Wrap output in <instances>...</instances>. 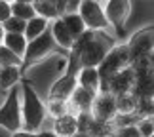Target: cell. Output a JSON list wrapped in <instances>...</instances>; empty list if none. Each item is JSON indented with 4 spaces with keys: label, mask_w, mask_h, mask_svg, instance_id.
<instances>
[{
    "label": "cell",
    "mask_w": 154,
    "mask_h": 137,
    "mask_svg": "<svg viewBox=\"0 0 154 137\" xmlns=\"http://www.w3.org/2000/svg\"><path fill=\"white\" fill-rule=\"evenodd\" d=\"M36 137H57V135L53 133V129H40V132H36Z\"/></svg>",
    "instance_id": "32"
},
{
    "label": "cell",
    "mask_w": 154,
    "mask_h": 137,
    "mask_svg": "<svg viewBox=\"0 0 154 137\" xmlns=\"http://www.w3.org/2000/svg\"><path fill=\"white\" fill-rule=\"evenodd\" d=\"M10 2H11V0H10Z\"/></svg>",
    "instance_id": "42"
},
{
    "label": "cell",
    "mask_w": 154,
    "mask_h": 137,
    "mask_svg": "<svg viewBox=\"0 0 154 137\" xmlns=\"http://www.w3.org/2000/svg\"><path fill=\"white\" fill-rule=\"evenodd\" d=\"M11 15L19 17L23 21H29L36 15V11H34V6L29 2H11Z\"/></svg>",
    "instance_id": "23"
},
{
    "label": "cell",
    "mask_w": 154,
    "mask_h": 137,
    "mask_svg": "<svg viewBox=\"0 0 154 137\" xmlns=\"http://www.w3.org/2000/svg\"><path fill=\"white\" fill-rule=\"evenodd\" d=\"M128 53H129V63H141V61H150V55L154 51V25H146L133 33L128 40Z\"/></svg>",
    "instance_id": "4"
},
{
    "label": "cell",
    "mask_w": 154,
    "mask_h": 137,
    "mask_svg": "<svg viewBox=\"0 0 154 137\" xmlns=\"http://www.w3.org/2000/svg\"><path fill=\"white\" fill-rule=\"evenodd\" d=\"M150 137H154V133H152V135H150Z\"/></svg>",
    "instance_id": "41"
},
{
    "label": "cell",
    "mask_w": 154,
    "mask_h": 137,
    "mask_svg": "<svg viewBox=\"0 0 154 137\" xmlns=\"http://www.w3.org/2000/svg\"><path fill=\"white\" fill-rule=\"evenodd\" d=\"M135 80H137V70H135L133 65H128L126 69H122L118 74H114L109 80V86H106V92L112 95H120V93H128L133 92Z\"/></svg>",
    "instance_id": "10"
},
{
    "label": "cell",
    "mask_w": 154,
    "mask_h": 137,
    "mask_svg": "<svg viewBox=\"0 0 154 137\" xmlns=\"http://www.w3.org/2000/svg\"><path fill=\"white\" fill-rule=\"evenodd\" d=\"M95 95L97 93L86 90V88L76 86L74 92L70 93V97H69V112H70V114H74V116L82 114V112H90Z\"/></svg>",
    "instance_id": "11"
},
{
    "label": "cell",
    "mask_w": 154,
    "mask_h": 137,
    "mask_svg": "<svg viewBox=\"0 0 154 137\" xmlns=\"http://www.w3.org/2000/svg\"><path fill=\"white\" fill-rule=\"evenodd\" d=\"M103 8L106 19L110 23V29L116 31L118 36H122L124 27H126L129 14H131V0H106Z\"/></svg>",
    "instance_id": "8"
},
{
    "label": "cell",
    "mask_w": 154,
    "mask_h": 137,
    "mask_svg": "<svg viewBox=\"0 0 154 137\" xmlns=\"http://www.w3.org/2000/svg\"><path fill=\"white\" fill-rule=\"evenodd\" d=\"M76 80H78V86L86 88L93 93L101 92V80H99V73L95 67H82L76 73Z\"/></svg>",
    "instance_id": "15"
},
{
    "label": "cell",
    "mask_w": 154,
    "mask_h": 137,
    "mask_svg": "<svg viewBox=\"0 0 154 137\" xmlns=\"http://www.w3.org/2000/svg\"><path fill=\"white\" fill-rule=\"evenodd\" d=\"M46 112L51 118H59L69 112V101L67 99H55V97H48L46 99Z\"/></svg>",
    "instance_id": "22"
},
{
    "label": "cell",
    "mask_w": 154,
    "mask_h": 137,
    "mask_svg": "<svg viewBox=\"0 0 154 137\" xmlns=\"http://www.w3.org/2000/svg\"><path fill=\"white\" fill-rule=\"evenodd\" d=\"M50 33L53 40H55L57 48H65V50H70L74 44V36L69 33V29L65 27V23L61 21V17H57V19H53L50 23Z\"/></svg>",
    "instance_id": "14"
},
{
    "label": "cell",
    "mask_w": 154,
    "mask_h": 137,
    "mask_svg": "<svg viewBox=\"0 0 154 137\" xmlns=\"http://www.w3.org/2000/svg\"><path fill=\"white\" fill-rule=\"evenodd\" d=\"M59 17H61V21L65 23V27L69 29V33L74 36V40L86 31V25H84V21H82V17L78 15V11H76V14H63Z\"/></svg>",
    "instance_id": "20"
},
{
    "label": "cell",
    "mask_w": 154,
    "mask_h": 137,
    "mask_svg": "<svg viewBox=\"0 0 154 137\" xmlns=\"http://www.w3.org/2000/svg\"><path fill=\"white\" fill-rule=\"evenodd\" d=\"M2 36H4V31H2V27H0V44H2Z\"/></svg>",
    "instance_id": "37"
},
{
    "label": "cell",
    "mask_w": 154,
    "mask_h": 137,
    "mask_svg": "<svg viewBox=\"0 0 154 137\" xmlns=\"http://www.w3.org/2000/svg\"><path fill=\"white\" fill-rule=\"evenodd\" d=\"M11 15V2L10 0H0V25Z\"/></svg>",
    "instance_id": "29"
},
{
    "label": "cell",
    "mask_w": 154,
    "mask_h": 137,
    "mask_svg": "<svg viewBox=\"0 0 154 137\" xmlns=\"http://www.w3.org/2000/svg\"><path fill=\"white\" fill-rule=\"evenodd\" d=\"M53 133L57 137H74L78 133V116L67 112L59 118H53Z\"/></svg>",
    "instance_id": "13"
},
{
    "label": "cell",
    "mask_w": 154,
    "mask_h": 137,
    "mask_svg": "<svg viewBox=\"0 0 154 137\" xmlns=\"http://www.w3.org/2000/svg\"><path fill=\"white\" fill-rule=\"evenodd\" d=\"M114 101H116V112H118V116H133L135 111H137L139 97L133 92H128V93L114 95Z\"/></svg>",
    "instance_id": "16"
},
{
    "label": "cell",
    "mask_w": 154,
    "mask_h": 137,
    "mask_svg": "<svg viewBox=\"0 0 154 137\" xmlns=\"http://www.w3.org/2000/svg\"><path fill=\"white\" fill-rule=\"evenodd\" d=\"M21 116H23V129L36 133L42 129V124L48 116L46 112V105L40 99L38 92L34 90V86L31 84V80L21 78Z\"/></svg>",
    "instance_id": "1"
},
{
    "label": "cell",
    "mask_w": 154,
    "mask_h": 137,
    "mask_svg": "<svg viewBox=\"0 0 154 137\" xmlns=\"http://www.w3.org/2000/svg\"><path fill=\"white\" fill-rule=\"evenodd\" d=\"M11 2H29V4H32L34 0H11Z\"/></svg>",
    "instance_id": "35"
},
{
    "label": "cell",
    "mask_w": 154,
    "mask_h": 137,
    "mask_svg": "<svg viewBox=\"0 0 154 137\" xmlns=\"http://www.w3.org/2000/svg\"><path fill=\"white\" fill-rule=\"evenodd\" d=\"M23 74L19 67H0V92H8L21 82Z\"/></svg>",
    "instance_id": "17"
},
{
    "label": "cell",
    "mask_w": 154,
    "mask_h": 137,
    "mask_svg": "<svg viewBox=\"0 0 154 137\" xmlns=\"http://www.w3.org/2000/svg\"><path fill=\"white\" fill-rule=\"evenodd\" d=\"M114 137H141L139 129L135 124H126V126H118L114 128Z\"/></svg>",
    "instance_id": "27"
},
{
    "label": "cell",
    "mask_w": 154,
    "mask_h": 137,
    "mask_svg": "<svg viewBox=\"0 0 154 137\" xmlns=\"http://www.w3.org/2000/svg\"><path fill=\"white\" fill-rule=\"evenodd\" d=\"M135 116L137 118H152L154 116V97H139Z\"/></svg>",
    "instance_id": "25"
},
{
    "label": "cell",
    "mask_w": 154,
    "mask_h": 137,
    "mask_svg": "<svg viewBox=\"0 0 154 137\" xmlns=\"http://www.w3.org/2000/svg\"><path fill=\"white\" fill-rule=\"evenodd\" d=\"M27 38L25 34H17V33H4L2 36V46H6L8 50H11L15 55H19L23 59L25 55V50H27Z\"/></svg>",
    "instance_id": "18"
},
{
    "label": "cell",
    "mask_w": 154,
    "mask_h": 137,
    "mask_svg": "<svg viewBox=\"0 0 154 137\" xmlns=\"http://www.w3.org/2000/svg\"><path fill=\"white\" fill-rule=\"evenodd\" d=\"M90 114L95 122L103 124V126H110L112 120L118 116L116 112V101L114 95L109 92H99L93 99V105L90 109Z\"/></svg>",
    "instance_id": "9"
},
{
    "label": "cell",
    "mask_w": 154,
    "mask_h": 137,
    "mask_svg": "<svg viewBox=\"0 0 154 137\" xmlns=\"http://www.w3.org/2000/svg\"><path fill=\"white\" fill-rule=\"evenodd\" d=\"M51 2L53 4H55L57 6V10H59V14H65V4H67V0H51Z\"/></svg>",
    "instance_id": "33"
},
{
    "label": "cell",
    "mask_w": 154,
    "mask_h": 137,
    "mask_svg": "<svg viewBox=\"0 0 154 137\" xmlns=\"http://www.w3.org/2000/svg\"><path fill=\"white\" fill-rule=\"evenodd\" d=\"M57 48L55 40H53L51 33H50V27L46 29V31L36 36L34 40L27 44V50H25V55H23V63H21V74L29 73L34 65H38L46 55H50V53Z\"/></svg>",
    "instance_id": "5"
},
{
    "label": "cell",
    "mask_w": 154,
    "mask_h": 137,
    "mask_svg": "<svg viewBox=\"0 0 154 137\" xmlns=\"http://www.w3.org/2000/svg\"><path fill=\"white\" fill-rule=\"evenodd\" d=\"M128 65H131V63H129V53H128L126 44H114L97 67L99 80H101V92H106L109 80L114 74L120 73L122 69H126Z\"/></svg>",
    "instance_id": "3"
},
{
    "label": "cell",
    "mask_w": 154,
    "mask_h": 137,
    "mask_svg": "<svg viewBox=\"0 0 154 137\" xmlns=\"http://www.w3.org/2000/svg\"><path fill=\"white\" fill-rule=\"evenodd\" d=\"M116 44V40L110 36L106 31H95L93 38L88 42L80 51V69L82 67H99V63L105 59L109 50Z\"/></svg>",
    "instance_id": "2"
},
{
    "label": "cell",
    "mask_w": 154,
    "mask_h": 137,
    "mask_svg": "<svg viewBox=\"0 0 154 137\" xmlns=\"http://www.w3.org/2000/svg\"><path fill=\"white\" fill-rule=\"evenodd\" d=\"M25 25H27V21L19 19V17L10 15L0 27H2V31H4V33H17V34H23V33H25Z\"/></svg>",
    "instance_id": "26"
},
{
    "label": "cell",
    "mask_w": 154,
    "mask_h": 137,
    "mask_svg": "<svg viewBox=\"0 0 154 137\" xmlns=\"http://www.w3.org/2000/svg\"><path fill=\"white\" fill-rule=\"evenodd\" d=\"M32 6H34L36 15L44 17V19H48V21H53V19H57V17L61 15L59 10H57V6L53 4L51 0H34Z\"/></svg>",
    "instance_id": "21"
},
{
    "label": "cell",
    "mask_w": 154,
    "mask_h": 137,
    "mask_svg": "<svg viewBox=\"0 0 154 137\" xmlns=\"http://www.w3.org/2000/svg\"><path fill=\"white\" fill-rule=\"evenodd\" d=\"M78 15L82 17L86 29H90V31H106V33L110 31V23L105 15L103 4L95 2V0H82Z\"/></svg>",
    "instance_id": "7"
},
{
    "label": "cell",
    "mask_w": 154,
    "mask_h": 137,
    "mask_svg": "<svg viewBox=\"0 0 154 137\" xmlns=\"http://www.w3.org/2000/svg\"><path fill=\"white\" fill-rule=\"evenodd\" d=\"M78 86V80H76V73H65L63 76H59V78L51 84L50 88V93L48 97H55V99H67L70 97V93L74 92V88Z\"/></svg>",
    "instance_id": "12"
},
{
    "label": "cell",
    "mask_w": 154,
    "mask_h": 137,
    "mask_svg": "<svg viewBox=\"0 0 154 137\" xmlns=\"http://www.w3.org/2000/svg\"><path fill=\"white\" fill-rule=\"evenodd\" d=\"M11 137H36V133L32 132H27V129H19V132H14Z\"/></svg>",
    "instance_id": "31"
},
{
    "label": "cell",
    "mask_w": 154,
    "mask_h": 137,
    "mask_svg": "<svg viewBox=\"0 0 154 137\" xmlns=\"http://www.w3.org/2000/svg\"><path fill=\"white\" fill-rule=\"evenodd\" d=\"M99 137H114V133H112V132H106V133H101Z\"/></svg>",
    "instance_id": "34"
},
{
    "label": "cell",
    "mask_w": 154,
    "mask_h": 137,
    "mask_svg": "<svg viewBox=\"0 0 154 137\" xmlns=\"http://www.w3.org/2000/svg\"><path fill=\"white\" fill-rule=\"evenodd\" d=\"M80 2L82 0H67V4H65V14H76L80 8Z\"/></svg>",
    "instance_id": "30"
},
{
    "label": "cell",
    "mask_w": 154,
    "mask_h": 137,
    "mask_svg": "<svg viewBox=\"0 0 154 137\" xmlns=\"http://www.w3.org/2000/svg\"><path fill=\"white\" fill-rule=\"evenodd\" d=\"M135 126H137V129H139L141 137H150V135L154 133V124H152V118H139Z\"/></svg>",
    "instance_id": "28"
},
{
    "label": "cell",
    "mask_w": 154,
    "mask_h": 137,
    "mask_svg": "<svg viewBox=\"0 0 154 137\" xmlns=\"http://www.w3.org/2000/svg\"><path fill=\"white\" fill-rule=\"evenodd\" d=\"M0 128L8 129L10 133L23 129V116H21V92L14 86L8 90L2 107H0Z\"/></svg>",
    "instance_id": "6"
},
{
    "label": "cell",
    "mask_w": 154,
    "mask_h": 137,
    "mask_svg": "<svg viewBox=\"0 0 154 137\" xmlns=\"http://www.w3.org/2000/svg\"><path fill=\"white\" fill-rule=\"evenodd\" d=\"M152 124H154V116H152Z\"/></svg>",
    "instance_id": "40"
},
{
    "label": "cell",
    "mask_w": 154,
    "mask_h": 137,
    "mask_svg": "<svg viewBox=\"0 0 154 137\" xmlns=\"http://www.w3.org/2000/svg\"><path fill=\"white\" fill-rule=\"evenodd\" d=\"M95 2H99V4H105V2H106V0H95Z\"/></svg>",
    "instance_id": "39"
},
{
    "label": "cell",
    "mask_w": 154,
    "mask_h": 137,
    "mask_svg": "<svg viewBox=\"0 0 154 137\" xmlns=\"http://www.w3.org/2000/svg\"><path fill=\"white\" fill-rule=\"evenodd\" d=\"M74 137H90V135H86V133H76Z\"/></svg>",
    "instance_id": "38"
},
{
    "label": "cell",
    "mask_w": 154,
    "mask_h": 137,
    "mask_svg": "<svg viewBox=\"0 0 154 137\" xmlns=\"http://www.w3.org/2000/svg\"><path fill=\"white\" fill-rule=\"evenodd\" d=\"M21 63H23V59L19 55H15L11 50L0 44V67H19L21 69Z\"/></svg>",
    "instance_id": "24"
},
{
    "label": "cell",
    "mask_w": 154,
    "mask_h": 137,
    "mask_svg": "<svg viewBox=\"0 0 154 137\" xmlns=\"http://www.w3.org/2000/svg\"><path fill=\"white\" fill-rule=\"evenodd\" d=\"M50 27V21L48 19H44V17H40V15H34L32 19H29L27 21V25H25V38H27V42H31V40H34L36 36H40L46 29Z\"/></svg>",
    "instance_id": "19"
},
{
    "label": "cell",
    "mask_w": 154,
    "mask_h": 137,
    "mask_svg": "<svg viewBox=\"0 0 154 137\" xmlns=\"http://www.w3.org/2000/svg\"><path fill=\"white\" fill-rule=\"evenodd\" d=\"M150 65H152V69H154V51H152V55H150Z\"/></svg>",
    "instance_id": "36"
}]
</instances>
